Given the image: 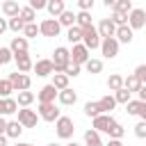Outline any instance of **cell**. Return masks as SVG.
Returning <instances> with one entry per match:
<instances>
[{
    "instance_id": "52",
    "label": "cell",
    "mask_w": 146,
    "mask_h": 146,
    "mask_svg": "<svg viewBox=\"0 0 146 146\" xmlns=\"http://www.w3.org/2000/svg\"><path fill=\"white\" fill-rule=\"evenodd\" d=\"M105 7L107 9H114V0H105Z\"/></svg>"
},
{
    "instance_id": "36",
    "label": "cell",
    "mask_w": 146,
    "mask_h": 146,
    "mask_svg": "<svg viewBox=\"0 0 146 146\" xmlns=\"http://www.w3.org/2000/svg\"><path fill=\"white\" fill-rule=\"evenodd\" d=\"M66 39H68V43H73V46H75V43H80V41H82V32H80V27H75V25H73V27H68Z\"/></svg>"
},
{
    "instance_id": "17",
    "label": "cell",
    "mask_w": 146,
    "mask_h": 146,
    "mask_svg": "<svg viewBox=\"0 0 146 146\" xmlns=\"http://www.w3.org/2000/svg\"><path fill=\"white\" fill-rule=\"evenodd\" d=\"M14 112H18L16 98H0V116H9Z\"/></svg>"
},
{
    "instance_id": "14",
    "label": "cell",
    "mask_w": 146,
    "mask_h": 146,
    "mask_svg": "<svg viewBox=\"0 0 146 146\" xmlns=\"http://www.w3.org/2000/svg\"><path fill=\"white\" fill-rule=\"evenodd\" d=\"M125 110H128V114L139 116L141 121H146V103H141V100H130V103L125 105Z\"/></svg>"
},
{
    "instance_id": "16",
    "label": "cell",
    "mask_w": 146,
    "mask_h": 146,
    "mask_svg": "<svg viewBox=\"0 0 146 146\" xmlns=\"http://www.w3.org/2000/svg\"><path fill=\"white\" fill-rule=\"evenodd\" d=\"M32 68H34V73H36L39 78L52 75V62H50V59H39L36 64H32Z\"/></svg>"
},
{
    "instance_id": "38",
    "label": "cell",
    "mask_w": 146,
    "mask_h": 146,
    "mask_svg": "<svg viewBox=\"0 0 146 146\" xmlns=\"http://www.w3.org/2000/svg\"><path fill=\"white\" fill-rule=\"evenodd\" d=\"M36 34H39V25H36V23H27V25L23 27V39L30 41V39H34Z\"/></svg>"
},
{
    "instance_id": "46",
    "label": "cell",
    "mask_w": 146,
    "mask_h": 146,
    "mask_svg": "<svg viewBox=\"0 0 146 146\" xmlns=\"http://www.w3.org/2000/svg\"><path fill=\"white\" fill-rule=\"evenodd\" d=\"M34 14L39 11V9H46V0H30V5H27Z\"/></svg>"
},
{
    "instance_id": "37",
    "label": "cell",
    "mask_w": 146,
    "mask_h": 146,
    "mask_svg": "<svg viewBox=\"0 0 146 146\" xmlns=\"http://www.w3.org/2000/svg\"><path fill=\"white\" fill-rule=\"evenodd\" d=\"M23 27H25V23H23L18 16H14V18H9V21H7V30H11V32H16V34H18V32H23Z\"/></svg>"
},
{
    "instance_id": "24",
    "label": "cell",
    "mask_w": 146,
    "mask_h": 146,
    "mask_svg": "<svg viewBox=\"0 0 146 146\" xmlns=\"http://www.w3.org/2000/svg\"><path fill=\"white\" fill-rule=\"evenodd\" d=\"M96 103H98V110H100V114H110V112L116 107V103H114V96H110V94H107V96H103V98H100V100H96Z\"/></svg>"
},
{
    "instance_id": "35",
    "label": "cell",
    "mask_w": 146,
    "mask_h": 146,
    "mask_svg": "<svg viewBox=\"0 0 146 146\" xmlns=\"http://www.w3.org/2000/svg\"><path fill=\"white\" fill-rule=\"evenodd\" d=\"M18 18L27 25V23H34V18H36V14L30 9V7H21V11H18Z\"/></svg>"
},
{
    "instance_id": "50",
    "label": "cell",
    "mask_w": 146,
    "mask_h": 146,
    "mask_svg": "<svg viewBox=\"0 0 146 146\" xmlns=\"http://www.w3.org/2000/svg\"><path fill=\"white\" fill-rule=\"evenodd\" d=\"M5 125H7V121H5V116H0V135H5Z\"/></svg>"
},
{
    "instance_id": "25",
    "label": "cell",
    "mask_w": 146,
    "mask_h": 146,
    "mask_svg": "<svg viewBox=\"0 0 146 146\" xmlns=\"http://www.w3.org/2000/svg\"><path fill=\"white\" fill-rule=\"evenodd\" d=\"M18 11H21L18 2H14V0H7V2H2V14H5L7 18H14V16H18Z\"/></svg>"
},
{
    "instance_id": "56",
    "label": "cell",
    "mask_w": 146,
    "mask_h": 146,
    "mask_svg": "<svg viewBox=\"0 0 146 146\" xmlns=\"http://www.w3.org/2000/svg\"><path fill=\"white\" fill-rule=\"evenodd\" d=\"M48 146H62V144H55V141H52V144H48Z\"/></svg>"
},
{
    "instance_id": "4",
    "label": "cell",
    "mask_w": 146,
    "mask_h": 146,
    "mask_svg": "<svg viewBox=\"0 0 146 146\" xmlns=\"http://www.w3.org/2000/svg\"><path fill=\"white\" fill-rule=\"evenodd\" d=\"M7 80H9V84H11V89H14V91H30V84H32L30 75L14 71V73H9V78H7Z\"/></svg>"
},
{
    "instance_id": "18",
    "label": "cell",
    "mask_w": 146,
    "mask_h": 146,
    "mask_svg": "<svg viewBox=\"0 0 146 146\" xmlns=\"http://www.w3.org/2000/svg\"><path fill=\"white\" fill-rule=\"evenodd\" d=\"M132 36H135V32H132L128 25H121V27H116V32H114V39H116L119 43H130Z\"/></svg>"
},
{
    "instance_id": "43",
    "label": "cell",
    "mask_w": 146,
    "mask_h": 146,
    "mask_svg": "<svg viewBox=\"0 0 146 146\" xmlns=\"http://www.w3.org/2000/svg\"><path fill=\"white\" fill-rule=\"evenodd\" d=\"M132 75H135V80H137L139 84H144V82H146V64H139Z\"/></svg>"
},
{
    "instance_id": "5",
    "label": "cell",
    "mask_w": 146,
    "mask_h": 146,
    "mask_svg": "<svg viewBox=\"0 0 146 146\" xmlns=\"http://www.w3.org/2000/svg\"><path fill=\"white\" fill-rule=\"evenodd\" d=\"M36 116L43 119V121H48V123H55L62 114H59V107L55 103H39V114Z\"/></svg>"
},
{
    "instance_id": "45",
    "label": "cell",
    "mask_w": 146,
    "mask_h": 146,
    "mask_svg": "<svg viewBox=\"0 0 146 146\" xmlns=\"http://www.w3.org/2000/svg\"><path fill=\"white\" fill-rule=\"evenodd\" d=\"M64 75L71 80V78H78L80 75V66H75V64H68L66 66V71H64Z\"/></svg>"
},
{
    "instance_id": "10",
    "label": "cell",
    "mask_w": 146,
    "mask_h": 146,
    "mask_svg": "<svg viewBox=\"0 0 146 146\" xmlns=\"http://www.w3.org/2000/svg\"><path fill=\"white\" fill-rule=\"evenodd\" d=\"M59 30L62 27H59V23L55 18H46V21L39 23V34H43V36H57Z\"/></svg>"
},
{
    "instance_id": "49",
    "label": "cell",
    "mask_w": 146,
    "mask_h": 146,
    "mask_svg": "<svg viewBox=\"0 0 146 146\" xmlns=\"http://www.w3.org/2000/svg\"><path fill=\"white\" fill-rule=\"evenodd\" d=\"M2 32H7V21H5V18H0V34H2Z\"/></svg>"
},
{
    "instance_id": "32",
    "label": "cell",
    "mask_w": 146,
    "mask_h": 146,
    "mask_svg": "<svg viewBox=\"0 0 146 146\" xmlns=\"http://www.w3.org/2000/svg\"><path fill=\"white\" fill-rule=\"evenodd\" d=\"M84 146H103L100 135H98L96 130H87V132H84Z\"/></svg>"
},
{
    "instance_id": "21",
    "label": "cell",
    "mask_w": 146,
    "mask_h": 146,
    "mask_svg": "<svg viewBox=\"0 0 146 146\" xmlns=\"http://www.w3.org/2000/svg\"><path fill=\"white\" fill-rule=\"evenodd\" d=\"M9 50H11V55L27 52V39H23V36H14L11 43H9Z\"/></svg>"
},
{
    "instance_id": "11",
    "label": "cell",
    "mask_w": 146,
    "mask_h": 146,
    "mask_svg": "<svg viewBox=\"0 0 146 146\" xmlns=\"http://www.w3.org/2000/svg\"><path fill=\"white\" fill-rule=\"evenodd\" d=\"M114 123V119L110 116V114H98L96 119H91V130H96L98 135L100 132H107V128Z\"/></svg>"
},
{
    "instance_id": "40",
    "label": "cell",
    "mask_w": 146,
    "mask_h": 146,
    "mask_svg": "<svg viewBox=\"0 0 146 146\" xmlns=\"http://www.w3.org/2000/svg\"><path fill=\"white\" fill-rule=\"evenodd\" d=\"M84 114H87V116H91V119H96V116L100 114V110H98V103H94V100L84 103Z\"/></svg>"
},
{
    "instance_id": "19",
    "label": "cell",
    "mask_w": 146,
    "mask_h": 146,
    "mask_svg": "<svg viewBox=\"0 0 146 146\" xmlns=\"http://www.w3.org/2000/svg\"><path fill=\"white\" fill-rule=\"evenodd\" d=\"M57 100H59V105H75L78 94L68 87V89H64V91H57Z\"/></svg>"
},
{
    "instance_id": "7",
    "label": "cell",
    "mask_w": 146,
    "mask_h": 146,
    "mask_svg": "<svg viewBox=\"0 0 146 146\" xmlns=\"http://www.w3.org/2000/svg\"><path fill=\"white\" fill-rule=\"evenodd\" d=\"M18 123H21V128H36L39 116H36V112H34V110L23 107V110H18Z\"/></svg>"
},
{
    "instance_id": "13",
    "label": "cell",
    "mask_w": 146,
    "mask_h": 146,
    "mask_svg": "<svg viewBox=\"0 0 146 146\" xmlns=\"http://www.w3.org/2000/svg\"><path fill=\"white\" fill-rule=\"evenodd\" d=\"M14 62H16V71H18V73H25V75H27V71H32V59H30L27 52L14 55Z\"/></svg>"
},
{
    "instance_id": "3",
    "label": "cell",
    "mask_w": 146,
    "mask_h": 146,
    "mask_svg": "<svg viewBox=\"0 0 146 146\" xmlns=\"http://www.w3.org/2000/svg\"><path fill=\"white\" fill-rule=\"evenodd\" d=\"M80 32H82V41H80V43H82L87 50H96V48H100V36H98V32H96L94 25H87V27H82Z\"/></svg>"
},
{
    "instance_id": "6",
    "label": "cell",
    "mask_w": 146,
    "mask_h": 146,
    "mask_svg": "<svg viewBox=\"0 0 146 146\" xmlns=\"http://www.w3.org/2000/svg\"><path fill=\"white\" fill-rule=\"evenodd\" d=\"M68 55H71V64H75V66H84L87 59H89V50H87L82 43H75V46L68 50Z\"/></svg>"
},
{
    "instance_id": "20",
    "label": "cell",
    "mask_w": 146,
    "mask_h": 146,
    "mask_svg": "<svg viewBox=\"0 0 146 146\" xmlns=\"http://www.w3.org/2000/svg\"><path fill=\"white\" fill-rule=\"evenodd\" d=\"M55 21L59 23V27H73V25H75V14H73L71 9H64Z\"/></svg>"
},
{
    "instance_id": "15",
    "label": "cell",
    "mask_w": 146,
    "mask_h": 146,
    "mask_svg": "<svg viewBox=\"0 0 146 146\" xmlns=\"http://www.w3.org/2000/svg\"><path fill=\"white\" fill-rule=\"evenodd\" d=\"M36 98H39V103H55V98H57V89H55L52 84H46V87L39 89Z\"/></svg>"
},
{
    "instance_id": "8",
    "label": "cell",
    "mask_w": 146,
    "mask_h": 146,
    "mask_svg": "<svg viewBox=\"0 0 146 146\" xmlns=\"http://www.w3.org/2000/svg\"><path fill=\"white\" fill-rule=\"evenodd\" d=\"M146 25V11L144 9H132L128 14V27L135 32V30H141Z\"/></svg>"
},
{
    "instance_id": "31",
    "label": "cell",
    "mask_w": 146,
    "mask_h": 146,
    "mask_svg": "<svg viewBox=\"0 0 146 146\" xmlns=\"http://www.w3.org/2000/svg\"><path fill=\"white\" fill-rule=\"evenodd\" d=\"M32 103H34V94H32V91H18L16 105H21V107H30Z\"/></svg>"
},
{
    "instance_id": "51",
    "label": "cell",
    "mask_w": 146,
    "mask_h": 146,
    "mask_svg": "<svg viewBox=\"0 0 146 146\" xmlns=\"http://www.w3.org/2000/svg\"><path fill=\"white\" fill-rule=\"evenodd\" d=\"M107 146H123V144H121V139H110Z\"/></svg>"
},
{
    "instance_id": "2",
    "label": "cell",
    "mask_w": 146,
    "mask_h": 146,
    "mask_svg": "<svg viewBox=\"0 0 146 146\" xmlns=\"http://www.w3.org/2000/svg\"><path fill=\"white\" fill-rule=\"evenodd\" d=\"M55 132H57L59 139H71L73 132H75V123H73V119H71V116H59V119L55 121Z\"/></svg>"
},
{
    "instance_id": "48",
    "label": "cell",
    "mask_w": 146,
    "mask_h": 146,
    "mask_svg": "<svg viewBox=\"0 0 146 146\" xmlns=\"http://www.w3.org/2000/svg\"><path fill=\"white\" fill-rule=\"evenodd\" d=\"M78 7H80V11H91L94 9V0H78Z\"/></svg>"
},
{
    "instance_id": "44",
    "label": "cell",
    "mask_w": 146,
    "mask_h": 146,
    "mask_svg": "<svg viewBox=\"0 0 146 146\" xmlns=\"http://www.w3.org/2000/svg\"><path fill=\"white\" fill-rule=\"evenodd\" d=\"M11 91H14V89H11L9 80H0V98H9Z\"/></svg>"
},
{
    "instance_id": "33",
    "label": "cell",
    "mask_w": 146,
    "mask_h": 146,
    "mask_svg": "<svg viewBox=\"0 0 146 146\" xmlns=\"http://www.w3.org/2000/svg\"><path fill=\"white\" fill-rule=\"evenodd\" d=\"M139 87H141V84L135 80V75H128V78H123V89H125L128 94H137V91H139Z\"/></svg>"
},
{
    "instance_id": "9",
    "label": "cell",
    "mask_w": 146,
    "mask_h": 146,
    "mask_svg": "<svg viewBox=\"0 0 146 146\" xmlns=\"http://www.w3.org/2000/svg\"><path fill=\"white\" fill-rule=\"evenodd\" d=\"M100 52L105 59H114L119 55V41L112 36V39H100Z\"/></svg>"
},
{
    "instance_id": "34",
    "label": "cell",
    "mask_w": 146,
    "mask_h": 146,
    "mask_svg": "<svg viewBox=\"0 0 146 146\" xmlns=\"http://www.w3.org/2000/svg\"><path fill=\"white\" fill-rule=\"evenodd\" d=\"M107 135H110V139H121V137L125 135V128H123L121 123H116V121H114V123L107 128Z\"/></svg>"
},
{
    "instance_id": "26",
    "label": "cell",
    "mask_w": 146,
    "mask_h": 146,
    "mask_svg": "<svg viewBox=\"0 0 146 146\" xmlns=\"http://www.w3.org/2000/svg\"><path fill=\"white\" fill-rule=\"evenodd\" d=\"M57 91H64V89H68V78L64 75V73H52V82H50Z\"/></svg>"
},
{
    "instance_id": "30",
    "label": "cell",
    "mask_w": 146,
    "mask_h": 146,
    "mask_svg": "<svg viewBox=\"0 0 146 146\" xmlns=\"http://www.w3.org/2000/svg\"><path fill=\"white\" fill-rule=\"evenodd\" d=\"M121 87H123V75L112 73V75L107 78V89H110V91H119Z\"/></svg>"
},
{
    "instance_id": "23",
    "label": "cell",
    "mask_w": 146,
    "mask_h": 146,
    "mask_svg": "<svg viewBox=\"0 0 146 146\" xmlns=\"http://www.w3.org/2000/svg\"><path fill=\"white\" fill-rule=\"evenodd\" d=\"M46 9H48V14H50L52 18H57V16L66 9V5H64V0H48V2H46Z\"/></svg>"
},
{
    "instance_id": "41",
    "label": "cell",
    "mask_w": 146,
    "mask_h": 146,
    "mask_svg": "<svg viewBox=\"0 0 146 146\" xmlns=\"http://www.w3.org/2000/svg\"><path fill=\"white\" fill-rule=\"evenodd\" d=\"M110 21L114 23V27H121V25H128V16H123V14H119V11H112V16H110Z\"/></svg>"
},
{
    "instance_id": "12",
    "label": "cell",
    "mask_w": 146,
    "mask_h": 146,
    "mask_svg": "<svg viewBox=\"0 0 146 146\" xmlns=\"http://www.w3.org/2000/svg\"><path fill=\"white\" fill-rule=\"evenodd\" d=\"M96 32H98V36H100V39H112V36H114V32H116V27H114V23H112L110 18H103V21L98 23Z\"/></svg>"
},
{
    "instance_id": "1",
    "label": "cell",
    "mask_w": 146,
    "mask_h": 146,
    "mask_svg": "<svg viewBox=\"0 0 146 146\" xmlns=\"http://www.w3.org/2000/svg\"><path fill=\"white\" fill-rule=\"evenodd\" d=\"M52 73H64L66 71V66L71 64V55H68V48H64V46H57L55 48V52H52Z\"/></svg>"
},
{
    "instance_id": "54",
    "label": "cell",
    "mask_w": 146,
    "mask_h": 146,
    "mask_svg": "<svg viewBox=\"0 0 146 146\" xmlns=\"http://www.w3.org/2000/svg\"><path fill=\"white\" fill-rule=\"evenodd\" d=\"M16 146H32V144H27V141H18Z\"/></svg>"
},
{
    "instance_id": "39",
    "label": "cell",
    "mask_w": 146,
    "mask_h": 146,
    "mask_svg": "<svg viewBox=\"0 0 146 146\" xmlns=\"http://www.w3.org/2000/svg\"><path fill=\"white\" fill-rule=\"evenodd\" d=\"M130 100H132V98H130V94H128L123 87H121L119 91H114V103H116V105H119V103H121V105H128Z\"/></svg>"
},
{
    "instance_id": "55",
    "label": "cell",
    "mask_w": 146,
    "mask_h": 146,
    "mask_svg": "<svg viewBox=\"0 0 146 146\" xmlns=\"http://www.w3.org/2000/svg\"><path fill=\"white\" fill-rule=\"evenodd\" d=\"M66 146H80V144H75V141H68V144H66Z\"/></svg>"
},
{
    "instance_id": "29",
    "label": "cell",
    "mask_w": 146,
    "mask_h": 146,
    "mask_svg": "<svg viewBox=\"0 0 146 146\" xmlns=\"http://www.w3.org/2000/svg\"><path fill=\"white\" fill-rule=\"evenodd\" d=\"M84 68H87V73L96 75V73H100V71H103V59H94V57H89V59H87V64H84Z\"/></svg>"
},
{
    "instance_id": "28",
    "label": "cell",
    "mask_w": 146,
    "mask_h": 146,
    "mask_svg": "<svg viewBox=\"0 0 146 146\" xmlns=\"http://www.w3.org/2000/svg\"><path fill=\"white\" fill-rule=\"evenodd\" d=\"M87 25H94V23H91V14H89V11H78V14H75V27L82 30V27H87Z\"/></svg>"
},
{
    "instance_id": "27",
    "label": "cell",
    "mask_w": 146,
    "mask_h": 146,
    "mask_svg": "<svg viewBox=\"0 0 146 146\" xmlns=\"http://www.w3.org/2000/svg\"><path fill=\"white\" fill-rule=\"evenodd\" d=\"M132 9H135V7H132V2H130V0H114V11H119V14L128 16Z\"/></svg>"
},
{
    "instance_id": "53",
    "label": "cell",
    "mask_w": 146,
    "mask_h": 146,
    "mask_svg": "<svg viewBox=\"0 0 146 146\" xmlns=\"http://www.w3.org/2000/svg\"><path fill=\"white\" fill-rule=\"evenodd\" d=\"M0 146H7V137L5 135H0Z\"/></svg>"
},
{
    "instance_id": "22",
    "label": "cell",
    "mask_w": 146,
    "mask_h": 146,
    "mask_svg": "<svg viewBox=\"0 0 146 146\" xmlns=\"http://www.w3.org/2000/svg\"><path fill=\"white\" fill-rule=\"evenodd\" d=\"M21 132H23V128H21L18 121H7V125H5V137L7 139H18Z\"/></svg>"
},
{
    "instance_id": "47",
    "label": "cell",
    "mask_w": 146,
    "mask_h": 146,
    "mask_svg": "<svg viewBox=\"0 0 146 146\" xmlns=\"http://www.w3.org/2000/svg\"><path fill=\"white\" fill-rule=\"evenodd\" d=\"M135 135H137L139 139H144V137H146V121H139V123L135 125Z\"/></svg>"
},
{
    "instance_id": "42",
    "label": "cell",
    "mask_w": 146,
    "mask_h": 146,
    "mask_svg": "<svg viewBox=\"0 0 146 146\" xmlns=\"http://www.w3.org/2000/svg\"><path fill=\"white\" fill-rule=\"evenodd\" d=\"M14 59V55H11V50L7 48V46H0V66H5V64H9Z\"/></svg>"
}]
</instances>
